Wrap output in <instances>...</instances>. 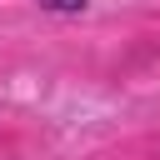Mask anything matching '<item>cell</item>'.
<instances>
[{"mask_svg":"<svg viewBox=\"0 0 160 160\" xmlns=\"http://www.w3.org/2000/svg\"><path fill=\"white\" fill-rule=\"evenodd\" d=\"M45 10H65V15H75V10H85V0H40Z\"/></svg>","mask_w":160,"mask_h":160,"instance_id":"cell-1","label":"cell"}]
</instances>
